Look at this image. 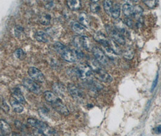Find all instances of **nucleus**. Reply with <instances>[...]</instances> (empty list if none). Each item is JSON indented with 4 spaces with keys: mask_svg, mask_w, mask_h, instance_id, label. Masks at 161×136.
Returning a JSON list of instances; mask_svg holds the SVG:
<instances>
[{
    "mask_svg": "<svg viewBox=\"0 0 161 136\" xmlns=\"http://www.w3.org/2000/svg\"><path fill=\"white\" fill-rule=\"evenodd\" d=\"M155 133L157 134H161V125H158L156 128H155Z\"/></svg>",
    "mask_w": 161,
    "mask_h": 136,
    "instance_id": "41",
    "label": "nucleus"
},
{
    "mask_svg": "<svg viewBox=\"0 0 161 136\" xmlns=\"http://www.w3.org/2000/svg\"><path fill=\"white\" fill-rule=\"evenodd\" d=\"M44 97L47 102H50V104L55 102L59 99L54 93L50 91H47L44 93Z\"/></svg>",
    "mask_w": 161,
    "mask_h": 136,
    "instance_id": "21",
    "label": "nucleus"
},
{
    "mask_svg": "<svg viewBox=\"0 0 161 136\" xmlns=\"http://www.w3.org/2000/svg\"><path fill=\"white\" fill-rule=\"evenodd\" d=\"M12 96L14 99L17 100L18 102L21 103V104H26V100L21 93V91L18 88H15L14 91L12 93Z\"/></svg>",
    "mask_w": 161,
    "mask_h": 136,
    "instance_id": "14",
    "label": "nucleus"
},
{
    "mask_svg": "<svg viewBox=\"0 0 161 136\" xmlns=\"http://www.w3.org/2000/svg\"><path fill=\"white\" fill-rule=\"evenodd\" d=\"M45 2H48V3H52L53 2V0H44Z\"/></svg>",
    "mask_w": 161,
    "mask_h": 136,
    "instance_id": "42",
    "label": "nucleus"
},
{
    "mask_svg": "<svg viewBox=\"0 0 161 136\" xmlns=\"http://www.w3.org/2000/svg\"><path fill=\"white\" fill-rule=\"evenodd\" d=\"M122 54L124 57L128 59V60H131L134 57V51L131 47H127L126 48L122 51Z\"/></svg>",
    "mask_w": 161,
    "mask_h": 136,
    "instance_id": "28",
    "label": "nucleus"
},
{
    "mask_svg": "<svg viewBox=\"0 0 161 136\" xmlns=\"http://www.w3.org/2000/svg\"><path fill=\"white\" fill-rule=\"evenodd\" d=\"M23 86L28 90L35 94H39L41 92L39 86L33 80L25 78L23 81Z\"/></svg>",
    "mask_w": 161,
    "mask_h": 136,
    "instance_id": "4",
    "label": "nucleus"
},
{
    "mask_svg": "<svg viewBox=\"0 0 161 136\" xmlns=\"http://www.w3.org/2000/svg\"><path fill=\"white\" fill-rule=\"evenodd\" d=\"M80 41H81V45L84 49L87 51H90L92 50V43L90 38L86 36H82L80 37Z\"/></svg>",
    "mask_w": 161,
    "mask_h": 136,
    "instance_id": "17",
    "label": "nucleus"
},
{
    "mask_svg": "<svg viewBox=\"0 0 161 136\" xmlns=\"http://www.w3.org/2000/svg\"><path fill=\"white\" fill-rule=\"evenodd\" d=\"M133 10H134V7H133L128 3L125 4L122 7L123 13L127 17H130L131 16L133 15Z\"/></svg>",
    "mask_w": 161,
    "mask_h": 136,
    "instance_id": "24",
    "label": "nucleus"
},
{
    "mask_svg": "<svg viewBox=\"0 0 161 136\" xmlns=\"http://www.w3.org/2000/svg\"><path fill=\"white\" fill-rule=\"evenodd\" d=\"M73 45L75 46V47H76V48L80 49V48L82 47V45H81V41H80V37H79V36H75V37L73 38Z\"/></svg>",
    "mask_w": 161,
    "mask_h": 136,
    "instance_id": "35",
    "label": "nucleus"
},
{
    "mask_svg": "<svg viewBox=\"0 0 161 136\" xmlns=\"http://www.w3.org/2000/svg\"><path fill=\"white\" fill-rule=\"evenodd\" d=\"M142 2L150 9H154L157 5V0H142Z\"/></svg>",
    "mask_w": 161,
    "mask_h": 136,
    "instance_id": "33",
    "label": "nucleus"
},
{
    "mask_svg": "<svg viewBox=\"0 0 161 136\" xmlns=\"http://www.w3.org/2000/svg\"><path fill=\"white\" fill-rule=\"evenodd\" d=\"M51 21V16L47 14H43L39 17V22L41 24L47 26L50 24Z\"/></svg>",
    "mask_w": 161,
    "mask_h": 136,
    "instance_id": "31",
    "label": "nucleus"
},
{
    "mask_svg": "<svg viewBox=\"0 0 161 136\" xmlns=\"http://www.w3.org/2000/svg\"><path fill=\"white\" fill-rule=\"evenodd\" d=\"M124 1L126 2H128V3H132L133 2L132 0H124Z\"/></svg>",
    "mask_w": 161,
    "mask_h": 136,
    "instance_id": "43",
    "label": "nucleus"
},
{
    "mask_svg": "<svg viewBox=\"0 0 161 136\" xmlns=\"http://www.w3.org/2000/svg\"><path fill=\"white\" fill-rule=\"evenodd\" d=\"M28 123L33 127L35 128L39 132V133L45 135H52L56 134V131L49 126L46 123L37 120L36 119L30 118L27 120Z\"/></svg>",
    "mask_w": 161,
    "mask_h": 136,
    "instance_id": "1",
    "label": "nucleus"
},
{
    "mask_svg": "<svg viewBox=\"0 0 161 136\" xmlns=\"http://www.w3.org/2000/svg\"><path fill=\"white\" fill-rule=\"evenodd\" d=\"M15 125H16V127L18 128V129H22L23 128V126L22 125V123L18 121V120H16L15 122Z\"/></svg>",
    "mask_w": 161,
    "mask_h": 136,
    "instance_id": "40",
    "label": "nucleus"
},
{
    "mask_svg": "<svg viewBox=\"0 0 161 136\" xmlns=\"http://www.w3.org/2000/svg\"><path fill=\"white\" fill-rule=\"evenodd\" d=\"M92 52L95 59L98 61L101 64L107 65L108 63L107 57L104 53V51L97 47H94L92 48Z\"/></svg>",
    "mask_w": 161,
    "mask_h": 136,
    "instance_id": "7",
    "label": "nucleus"
},
{
    "mask_svg": "<svg viewBox=\"0 0 161 136\" xmlns=\"http://www.w3.org/2000/svg\"><path fill=\"white\" fill-rule=\"evenodd\" d=\"M0 130L3 135H9L12 132L10 125L4 120H0Z\"/></svg>",
    "mask_w": 161,
    "mask_h": 136,
    "instance_id": "13",
    "label": "nucleus"
},
{
    "mask_svg": "<svg viewBox=\"0 0 161 136\" xmlns=\"http://www.w3.org/2000/svg\"><path fill=\"white\" fill-rule=\"evenodd\" d=\"M108 45L114 51V52L116 54H119L122 53V50H121V48L119 47V45L116 42H115L113 40H112V39L109 40V42Z\"/></svg>",
    "mask_w": 161,
    "mask_h": 136,
    "instance_id": "30",
    "label": "nucleus"
},
{
    "mask_svg": "<svg viewBox=\"0 0 161 136\" xmlns=\"http://www.w3.org/2000/svg\"><path fill=\"white\" fill-rule=\"evenodd\" d=\"M90 8L91 11H92V12H93V13H96V12H99V10H100V6H99V5L96 2V3H93V2H92V3L90 4Z\"/></svg>",
    "mask_w": 161,
    "mask_h": 136,
    "instance_id": "37",
    "label": "nucleus"
},
{
    "mask_svg": "<svg viewBox=\"0 0 161 136\" xmlns=\"http://www.w3.org/2000/svg\"><path fill=\"white\" fill-rule=\"evenodd\" d=\"M103 6H104V9L106 13L108 15L111 16V12H112V10L113 6L112 2L111 1V0H104Z\"/></svg>",
    "mask_w": 161,
    "mask_h": 136,
    "instance_id": "29",
    "label": "nucleus"
},
{
    "mask_svg": "<svg viewBox=\"0 0 161 136\" xmlns=\"http://www.w3.org/2000/svg\"><path fill=\"white\" fill-rule=\"evenodd\" d=\"M94 39L97 42L102 44L103 45H108L109 40L106 35L101 32H97L93 35Z\"/></svg>",
    "mask_w": 161,
    "mask_h": 136,
    "instance_id": "11",
    "label": "nucleus"
},
{
    "mask_svg": "<svg viewBox=\"0 0 161 136\" xmlns=\"http://www.w3.org/2000/svg\"><path fill=\"white\" fill-rule=\"evenodd\" d=\"M15 36L18 38H21L22 36H24V34L23 32V29L20 26H17L15 30Z\"/></svg>",
    "mask_w": 161,
    "mask_h": 136,
    "instance_id": "36",
    "label": "nucleus"
},
{
    "mask_svg": "<svg viewBox=\"0 0 161 136\" xmlns=\"http://www.w3.org/2000/svg\"><path fill=\"white\" fill-rule=\"evenodd\" d=\"M103 51H104L107 57L112 59H115L116 58V54L109 45H103Z\"/></svg>",
    "mask_w": 161,
    "mask_h": 136,
    "instance_id": "22",
    "label": "nucleus"
},
{
    "mask_svg": "<svg viewBox=\"0 0 161 136\" xmlns=\"http://www.w3.org/2000/svg\"><path fill=\"white\" fill-rule=\"evenodd\" d=\"M52 107L56 111H57L58 113H59L61 115L67 116L69 115L70 112L67 107L62 103V100L59 98L58 100H56L55 102L51 104Z\"/></svg>",
    "mask_w": 161,
    "mask_h": 136,
    "instance_id": "8",
    "label": "nucleus"
},
{
    "mask_svg": "<svg viewBox=\"0 0 161 136\" xmlns=\"http://www.w3.org/2000/svg\"><path fill=\"white\" fill-rule=\"evenodd\" d=\"M68 91L71 96L77 101H82L84 99V95L82 91H80L75 85L70 84L67 87Z\"/></svg>",
    "mask_w": 161,
    "mask_h": 136,
    "instance_id": "6",
    "label": "nucleus"
},
{
    "mask_svg": "<svg viewBox=\"0 0 161 136\" xmlns=\"http://www.w3.org/2000/svg\"><path fill=\"white\" fill-rule=\"evenodd\" d=\"M121 15V8L120 6L118 4H115L113 6V8L111 12V17L114 19L117 20L119 18Z\"/></svg>",
    "mask_w": 161,
    "mask_h": 136,
    "instance_id": "26",
    "label": "nucleus"
},
{
    "mask_svg": "<svg viewBox=\"0 0 161 136\" xmlns=\"http://www.w3.org/2000/svg\"><path fill=\"white\" fill-rule=\"evenodd\" d=\"M115 29L118 30L120 33L122 34H124L126 32V29H125V23L122 22V21L118 20L115 22Z\"/></svg>",
    "mask_w": 161,
    "mask_h": 136,
    "instance_id": "27",
    "label": "nucleus"
},
{
    "mask_svg": "<svg viewBox=\"0 0 161 136\" xmlns=\"http://www.w3.org/2000/svg\"><path fill=\"white\" fill-rule=\"evenodd\" d=\"M53 89L54 91L58 95H63L65 91V88L64 85L60 83H55L53 85Z\"/></svg>",
    "mask_w": 161,
    "mask_h": 136,
    "instance_id": "23",
    "label": "nucleus"
},
{
    "mask_svg": "<svg viewBox=\"0 0 161 136\" xmlns=\"http://www.w3.org/2000/svg\"><path fill=\"white\" fill-rule=\"evenodd\" d=\"M124 23H125V24H126L129 27H133V22L132 20L130 17H127L126 18H125Z\"/></svg>",
    "mask_w": 161,
    "mask_h": 136,
    "instance_id": "38",
    "label": "nucleus"
},
{
    "mask_svg": "<svg viewBox=\"0 0 161 136\" xmlns=\"http://www.w3.org/2000/svg\"><path fill=\"white\" fill-rule=\"evenodd\" d=\"M142 15L143 9L140 6H136L134 7L133 16L136 19L137 21V25L142 26Z\"/></svg>",
    "mask_w": 161,
    "mask_h": 136,
    "instance_id": "12",
    "label": "nucleus"
},
{
    "mask_svg": "<svg viewBox=\"0 0 161 136\" xmlns=\"http://www.w3.org/2000/svg\"><path fill=\"white\" fill-rule=\"evenodd\" d=\"M79 21L84 27L88 28L90 26V20L86 13H80L79 16Z\"/></svg>",
    "mask_w": 161,
    "mask_h": 136,
    "instance_id": "20",
    "label": "nucleus"
},
{
    "mask_svg": "<svg viewBox=\"0 0 161 136\" xmlns=\"http://www.w3.org/2000/svg\"><path fill=\"white\" fill-rule=\"evenodd\" d=\"M107 32L111 39L117 44L120 45H124L125 44V39L124 35L116 29H113L109 26L107 27Z\"/></svg>",
    "mask_w": 161,
    "mask_h": 136,
    "instance_id": "3",
    "label": "nucleus"
},
{
    "mask_svg": "<svg viewBox=\"0 0 161 136\" xmlns=\"http://www.w3.org/2000/svg\"><path fill=\"white\" fill-rule=\"evenodd\" d=\"M28 74L30 77L35 81L43 83L45 82V77L42 72L35 67H30L28 70Z\"/></svg>",
    "mask_w": 161,
    "mask_h": 136,
    "instance_id": "5",
    "label": "nucleus"
},
{
    "mask_svg": "<svg viewBox=\"0 0 161 136\" xmlns=\"http://www.w3.org/2000/svg\"><path fill=\"white\" fill-rule=\"evenodd\" d=\"M10 103L11 106L12 107L13 110H14L15 112L17 113H21L24 110V107L21 105V103L18 102L17 100L15 99H11L10 100Z\"/></svg>",
    "mask_w": 161,
    "mask_h": 136,
    "instance_id": "18",
    "label": "nucleus"
},
{
    "mask_svg": "<svg viewBox=\"0 0 161 136\" xmlns=\"http://www.w3.org/2000/svg\"><path fill=\"white\" fill-rule=\"evenodd\" d=\"M157 81H158V74L157 75V76H156V79H154V81H153V84H152V85H151V91H153L155 89V88L156 87V86H157Z\"/></svg>",
    "mask_w": 161,
    "mask_h": 136,
    "instance_id": "39",
    "label": "nucleus"
},
{
    "mask_svg": "<svg viewBox=\"0 0 161 136\" xmlns=\"http://www.w3.org/2000/svg\"><path fill=\"white\" fill-rule=\"evenodd\" d=\"M88 65L91 68V69L94 72H96V71H98L101 69L100 63L98 61H97L96 59H90L89 61Z\"/></svg>",
    "mask_w": 161,
    "mask_h": 136,
    "instance_id": "25",
    "label": "nucleus"
},
{
    "mask_svg": "<svg viewBox=\"0 0 161 136\" xmlns=\"http://www.w3.org/2000/svg\"><path fill=\"white\" fill-rule=\"evenodd\" d=\"M62 58L68 62H74L77 60V57L74 50H72L66 48L61 54Z\"/></svg>",
    "mask_w": 161,
    "mask_h": 136,
    "instance_id": "9",
    "label": "nucleus"
},
{
    "mask_svg": "<svg viewBox=\"0 0 161 136\" xmlns=\"http://www.w3.org/2000/svg\"><path fill=\"white\" fill-rule=\"evenodd\" d=\"M74 74L83 80L89 79L92 76V70L91 68L86 64L79 65L73 70Z\"/></svg>",
    "mask_w": 161,
    "mask_h": 136,
    "instance_id": "2",
    "label": "nucleus"
},
{
    "mask_svg": "<svg viewBox=\"0 0 161 136\" xmlns=\"http://www.w3.org/2000/svg\"><path fill=\"white\" fill-rule=\"evenodd\" d=\"M67 47L63 45L62 43L59 42H56L54 44V48L55 50V51L58 53L59 54H61L62 51L66 48Z\"/></svg>",
    "mask_w": 161,
    "mask_h": 136,
    "instance_id": "32",
    "label": "nucleus"
},
{
    "mask_svg": "<svg viewBox=\"0 0 161 136\" xmlns=\"http://www.w3.org/2000/svg\"><path fill=\"white\" fill-rule=\"evenodd\" d=\"M71 29L74 32L78 34L79 35H82L84 33L86 29L84 27L77 22H74L71 25Z\"/></svg>",
    "mask_w": 161,
    "mask_h": 136,
    "instance_id": "16",
    "label": "nucleus"
},
{
    "mask_svg": "<svg viewBox=\"0 0 161 136\" xmlns=\"http://www.w3.org/2000/svg\"><path fill=\"white\" fill-rule=\"evenodd\" d=\"M14 55L17 59H21V60H23L25 57V53H24V51L22 49H20H20H17L15 51Z\"/></svg>",
    "mask_w": 161,
    "mask_h": 136,
    "instance_id": "34",
    "label": "nucleus"
},
{
    "mask_svg": "<svg viewBox=\"0 0 161 136\" xmlns=\"http://www.w3.org/2000/svg\"><path fill=\"white\" fill-rule=\"evenodd\" d=\"M35 39L41 42H47L49 41L48 34L43 32V31H38L35 33Z\"/></svg>",
    "mask_w": 161,
    "mask_h": 136,
    "instance_id": "19",
    "label": "nucleus"
},
{
    "mask_svg": "<svg viewBox=\"0 0 161 136\" xmlns=\"http://www.w3.org/2000/svg\"><path fill=\"white\" fill-rule=\"evenodd\" d=\"M90 1L92 2H93V3H96V2H98V0H90Z\"/></svg>",
    "mask_w": 161,
    "mask_h": 136,
    "instance_id": "44",
    "label": "nucleus"
},
{
    "mask_svg": "<svg viewBox=\"0 0 161 136\" xmlns=\"http://www.w3.org/2000/svg\"><path fill=\"white\" fill-rule=\"evenodd\" d=\"M95 73L96 78L98 79L101 82H104L106 83H110L113 80L112 77L103 69H101L95 72Z\"/></svg>",
    "mask_w": 161,
    "mask_h": 136,
    "instance_id": "10",
    "label": "nucleus"
},
{
    "mask_svg": "<svg viewBox=\"0 0 161 136\" xmlns=\"http://www.w3.org/2000/svg\"><path fill=\"white\" fill-rule=\"evenodd\" d=\"M67 5L71 11L79 10L81 7L80 0H67Z\"/></svg>",
    "mask_w": 161,
    "mask_h": 136,
    "instance_id": "15",
    "label": "nucleus"
}]
</instances>
